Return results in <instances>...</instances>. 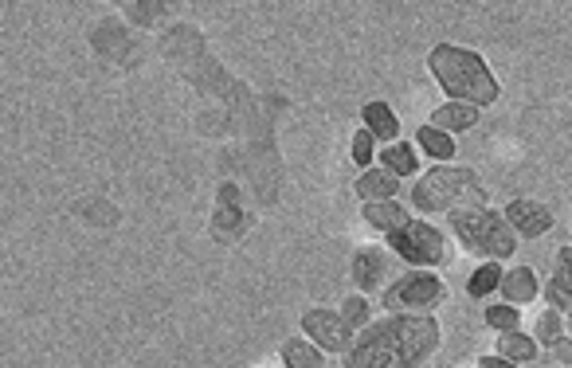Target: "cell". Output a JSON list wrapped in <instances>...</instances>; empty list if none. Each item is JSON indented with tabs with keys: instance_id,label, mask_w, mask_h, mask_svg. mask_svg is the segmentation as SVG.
I'll list each match as a JSON object with an SVG mask.
<instances>
[{
	"instance_id": "cell-22",
	"label": "cell",
	"mask_w": 572,
	"mask_h": 368,
	"mask_svg": "<svg viewBox=\"0 0 572 368\" xmlns=\"http://www.w3.org/2000/svg\"><path fill=\"white\" fill-rule=\"evenodd\" d=\"M341 318L349 322V329H365L369 318H373V310H369V302H365L361 294H349V298L341 302Z\"/></svg>"
},
{
	"instance_id": "cell-1",
	"label": "cell",
	"mask_w": 572,
	"mask_h": 368,
	"mask_svg": "<svg viewBox=\"0 0 572 368\" xmlns=\"http://www.w3.org/2000/svg\"><path fill=\"white\" fill-rule=\"evenodd\" d=\"M439 349V322L431 314H388L369 322L341 353V368H420Z\"/></svg>"
},
{
	"instance_id": "cell-10",
	"label": "cell",
	"mask_w": 572,
	"mask_h": 368,
	"mask_svg": "<svg viewBox=\"0 0 572 368\" xmlns=\"http://www.w3.org/2000/svg\"><path fill=\"white\" fill-rule=\"evenodd\" d=\"M502 298H506V306H529L537 294H541V282L537 275L529 271V267H510L506 275H502Z\"/></svg>"
},
{
	"instance_id": "cell-13",
	"label": "cell",
	"mask_w": 572,
	"mask_h": 368,
	"mask_svg": "<svg viewBox=\"0 0 572 368\" xmlns=\"http://www.w3.org/2000/svg\"><path fill=\"white\" fill-rule=\"evenodd\" d=\"M361 122H365V130L373 134L377 141H396L400 134V122H396V114H392V106H384V102H365V110H361Z\"/></svg>"
},
{
	"instance_id": "cell-23",
	"label": "cell",
	"mask_w": 572,
	"mask_h": 368,
	"mask_svg": "<svg viewBox=\"0 0 572 368\" xmlns=\"http://www.w3.org/2000/svg\"><path fill=\"white\" fill-rule=\"evenodd\" d=\"M553 286H561L572 298V247H561L553 259Z\"/></svg>"
},
{
	"instance_id": "cell-17",
	"label": "cell",
	"mask_w": 572,
	"mask_h": 368,
	"mask_svg": "<svg viewBox=\"0 0 572 368\" xmlns=\"http://www.w3.org/2000/svg\"><path fill=\"white\" fill-rule=\"evenodd\" d=\"M416 145L435 157V161H451L455 157V138L451 134H443V130H435V126H420L416 130Z\"/></svg>"
},
{
	"instance_id": "cell-9",
	"label": "cell",
	"mask_w": 572,
	"mask_h": 368,
	"mask_svg": "<svg viewBox=\"0 0 572 368\" xmlns=\"http://www.w3.org/2000/svg\"><path fill=\"white\" fill-rule=\"evenodd\" d=\"M502 216L522 239H541L545 231H553V212L545 204H537V200H510Z\"/></svg>"
},
{
	"instance_id": "cell-15",
	"label": "cell",
	"mask_w": 572,
	"mask_h": 368,
	"mask_svg": "<svg viewBox=\"0 0 572 368\" xmlns=\"http://www.w3.org/2000/svg\"><path fill=\"white\" fill-rule=\"evenodd\" d=\"M283 365L286 368H322V349L310 337H290L283 341Z\"/></svg>"
},
{
	"instance_id": "cell-29",
	"label": "cell",
	"mask_w": 572,
	"mask_h": 368,
	"mask_svg": "<svg viewBox=\"0 0 572 368\" xmlns=\"http://www.w3.org/2000/svg\"><path fill=\"white\" fill-rule=\"evenodd\" d=\"M565 322H569V337H572V310H569V318H565Z\"/></svg>"
},
{
	"instance_id": "cell-2",
	"label": "cell",
	"mask_w": 572,
	"mask_h": 368,
	"mask_svg": "<svg viewBox=\"0 0 572 368\" xmlns=\"http://www.w3.org/2000/svg\"><path fill=\"white\" fill-rule=\"evenodd\" d=\"M431 75L443 91L451 94L455 102H467V106H494L498 102V79L490 75L486 59L478 51H467V47L455 44H439L431 51L428 59Z\"/></svg>"
},
{
	"instance_id": "cell-19",
	"label": "cell",
	"mask_w": 572,
	"mask_h": 368,
	"mask_svg": "<svg viewBox=\"0 0 572 368\" xmlns=\"http://www.w3.org/2000/svg\"><path fill=\"white\" fill-rule=\"evenodd\" d=\"M502 275H506V271H502L498 263H482L475 275L467 278V294H471V298H486L490 290L502 286Z\"/></svg>"
},
{
	"instance_id": "cell-26",
	"label": "cell",
	"mask_w": 572,
	"mask_h": 368,
	"mask_svg": "<svg viewBox=\"0 0 572 368\" xmlns=\"http://www.w3.org/2000/svg\"><path fill=\"white\" fill-rule=\"evenodd\" d=\"M545 302H549V310H557V314H569L572 310V298L561 290V286H553V282L545 286Z\"/></svg>"
},
{
	"instance_id": "cell-16",
	"label": "cell",
	"mask_w": 572,
	"mask_h": 368,
	"mask_svg": "<svg viewBox=\"0 0 572 368\" xmlns=\"http://www.w3.org/2000/svg\"><path fill=\"white\" fill-rule=\"evenodd\" d=\"M381 169H388L392 177H416V149L412 145H404V141H392V145H384L381 153Z\"/></svg>"
},
{
	"instance_id": "cell-8",
	"label": "cell",
	"mask_w": 572,
	"mask_h": 368,
	"mask_svg": "<svg viewBox=\"0 0 572 368\" xmlns=\"http://www.w3.org/2000/svg\"><path fill=\"white\" fill-rule=\"evenodd\" d=\"M396 271H400V263H396L384 247H361V251L353 255V282H357L361 294H373V290L384 294V282H388V278H392V282L400 278Z\"/></svg>"
},
{
	"instance_id": "cell-24",
	"label": "cell",
	"mask_w": 572,
	"mask_h": 368,
	"mask_svg": "<svg viewBox=\"0 0 572 368\" xmlns=\"http://www.w3.org/2000/svg\"><path fill=\"white\" fill-rule=\"evenodd\" d=\"M122 12H126V16H130L138 28H149L157 16H165V4H126Z\"/></svg>"
},
{
	"instance_id": "cell-20",
	"label": "cell",
	"mask_w": 572,
	"mask_h": 368,
	"mask_svg": "<svg viewBox=\"0 0 572 368\" xmlns=\"http://www.w3.org/2000/svg\"><path fill=\"white\" fill-rule=\"evenodd\" d=\"M486 325L498 329V333H514V329L522 325V310H514V306H506V302L486 306Z\"/></svg>"
},
{
	"instance_id": "cell-11",
	"label": "cell",
	"mask_w": 572,
	"mask_h": 368,
	"mask_svg": "<svg viewBox=\"0 0 572 368\" xmlns=\"http://www.w3.org/2000/svg\"><path fill=\"white\" fill-rule=\"evenodd\" d=\"M396 188H400V177H392L388 169H365L357 184H353V192L365 200V204H381V200H392L396 196Z\"/></svg>"
},
{
	"instance_id": "cell-21",
	"label": "cell",
	"mask_w": 572,
	"mask_h": 368,
	"mask_svg": "<svg viewBox=\"0 0 572 368\" xmlns=\"http://www.w3.org/2000/svg\"><path fill=\"white\" fill-rule=\"evenodd\" d=\"M561 329H565V318H561L557 310H541V314H537V325H533V341L553 345V341L561 337Z\"/></svg>"
},
{
	"instance_id": "cell-28",
	"label": "cell",
	"mask_w": 572,
	"mask_h": 368,
	"mask_svg": "<svg viewBox=\"0 0 572 368\" xmlns=\"http://www.w3.org/2000/svg\"><path fill=\"white\" fill-rule=\"evenodd\" d=\"M478 368H518V365L506 361V357H478Z\"/></svg>"
},
{
	"instance_id": "cell-4",
	"label": "cell",
	"mask_w": 572,
	"mask_h": 368,
	"mask_svg": "<svg viewBox=\"0 0 572 368\" xmlns=\"http://www.w3.org/2000/svg\"><path fill=\"white\" fill-rule=\"evenodd\" d=\"M451 224V235L459 239L463 251H471L475 259H486V263H502L518 251V231L506 224L502 212L494 208H467V212H455L447 216Z\"/></svg>"
},
{
	"instance_id": "cell-6",
	"label": "cell",
	"mask_w": 572,
	"mask_h": 368,
	"mask_svg": "<svg viewBox=\"0 0 572 368\" xmlns=\"http://www.w3.org/2000/svg\"><path fill=\"white\" fill-rule=\"evenodd\" d=\"M443 298H447V286L420 267L404 271L396 282L384 286V310H392V314H428Z\"/></svg>"
},
{
	"instance_id": "cell-12",
	"label": "cell",
	"mask_w": 572,
	"mask_h": 368,
	"mask_svg": "<svg viewBox=\"0 0 572 368\" xmlns=\"http://www.w3.org/2000/svg\"><path fill=\"white\" fill-rule=\"evenodd\" d=\"M475 122H478V110L467 106V102H447V106H439V110L431 114V126L443 130V134H467V130H475Z\"/></svg>"
},
{
	"instance_id": "cell-27",
	"label": "cell",
	"mask_w": 572,
	"mask_h": 368,
	"mask_svg": "<svg viewBox=\"0 0 572 368\" xmlns=\"http://www.w3.org/2000/svg\"><path fill=\"white\" fill-rule=\"evenodd\" d=\"M549 353H553V361H561V365H572V337H569V333H561V337L549 345Z\"/></svg>"
},
{
	"instance_id": "cell-5",
	"label": "cell",
	"mask_w": 572,
	"mask_h": 368,
	"mask_svg": "<svg viewBox=\"0 0 572 368\" xmlns=\"http://www.w3.org/2000/svg\"><path fill=\"white\" fill-rule=\"evenodd\" d=\"M384 239H388V247H392L396 259H404V263H412V267H420V271H428V267H447V263H451L447 235L435 228V224H428V220L404 216L396 228L384 231Z\"/></svg>"
},
{
	"instance_id": "cell-14",
	"label": "cell",
	"mask_w": 572,
	"mask_h": 368,
	"mask_svg": "<svg viewBox=\"0 0 572 368\" xmlns=\"http://www.w3.org/2000/svg\"><path fill=\"white\" fill-rule=\"evenodd\" d=\"M498 357H506V361H514V365H529V361H537V341L533 337H525L522 329H514V333H498Z\"/></svg>"
},
{
	"instance_id": "cell-3",
	"label": "cell",
	"mask_w": 572,
	"mask_h": 368,
	"mask_svg": "<svg viewBox=\"0 0 572 368\" xmlns=\"http://www.w3.org/2000/svg\"><path fill=\"white\" fill-rule=\"evenodd\" d=\"M412 204H416V212H443V216L486 208V184L475 169L435 165L412 184Z\"/></svg>"
},
{
	"instance_id": "cell-18",
	"label": "cell",
	"mask_w": 572,
	"mask_h": 368,
	"mask_svg": "<svg viewBox=\"0 0 572 368\" xmlns=\"http://www.w3.org/2000/svg\"><path fill=\"white\" fill-rule=\"evenodd\" d=\"M361 216H365V224L369 228H377V231H392L408 212L396 204V200H381V204H365L361 208Z\"/></svg>"
},
{
	"instance_id": "cell-25",
	"label": "cell",
	"mask_w": 572,
	"mask_h": 368,
	"mask_svg": "<svg viewBox=\"0 0 572 368\" xmlns=\"http://www.w3.org/2000/svg\"><path fill=\"white\" fill-rule=\"evenodd\" d=\"M373 145H377V138H373L369 130H357V134H353V165L365 169V165L373 161Z\"/></svg>"
},
{
	"instance_id": "cell-7",
	"label": "cell",
	"mask_w": 572,
	"mask_h": 368,
	"mask_svg": "<svg viewBox=\"0 0 572 368\" xmlns=\"http://www.w3.org/2000/svg\"><path fill=\"white\" fill-rule=\"evenodd\" d=\"M302 333L310 341H318L322 353H349V345L357 341L349 322L337 310H306L302 314Z\"/></svg>"
}]
</instances>
